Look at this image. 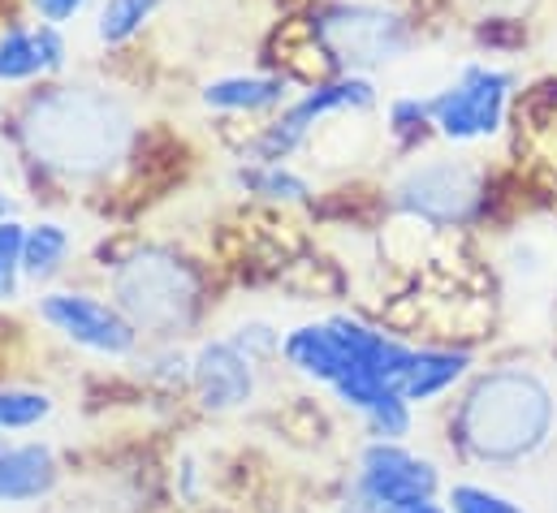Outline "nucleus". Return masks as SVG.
Returning a JSON list of instances; mask_svg holds the SVG:
<instances>
[{"instance_id": "nucleus-1", "label": "nucleus", "mask_w": 557, "mask_h": 513, "mask_svg": "<svg viewBox=\"0 0 557 513\" xmlns=\"http://www.w3.org/2000/svg\"><path fill=\"white\" fill-rule=\"evenodd\" d=\"M135 113L109 87H44L17 113V147L61 182H104L135 151Z\"/></svg>"}, {"instance_id": "nucleus-4", "label": "nucleus", "mask_w": 557, "mask_h": 513, "mask_svg": "<svg viewBox=\"0 0 557 513\" xmlns=\"http://www.w3.org/2000/svg\"><path fill=\"white\" fill-rule=\"evenodd\" d=\"M311 39L337 74H376L416 48V26L394 4L337 0L311 13Z\"/></svg>"}, {"instance_id": "nucleus-16", "label": "nucleus", "mask_w": 557, "mask_h": 513, "mask_svg": "<svg viewBox=\"0 0 557 513\" xmlns=\"http://www.w3.org/2000/svg\"><path fill=\"white\" fill-rule=\"evenodd\" d=\"M234 186L264 203H307L311 199V182L302 173H294L285 160H243L234 168Z\"/></svg>"}, {"instance_id": "nucleus-30", "label": "nucleus", "mask_w": 557, "mask_h": 513, "mask_svg": "<svg viewBox=\"0 0 557 513\" xmlns=\"http://www.w3.org/2000/svg\"><path fill=\"white\" fill-rule=\"evenodd\" d=\"M0 449H4V431H0Z\"/></svg>"}, {"instance_id": "nucleus-9", "label": "nucleus", "mask_w": 557, "mask_h": 513, "mask_svg": "<svg viewBox=\"0 0 557 513\" xmlns=\"http://www.w3.org/2000/svg\"><path fill=\"white\" fill-rule=\"evenodd\" d=\"M39 324H48L70 346L100 359H131L139 350V328L126 320L117 302H104L87 289H48L35 302Z\"/></svg>"}, {"instance_id": "nucleus-21", "label": "nucleus", "mask_w": 557, "mask_h": 513, "mask_svg": "<svg viewBox=\"0 0 557 513\" xmlns=\"http://www.w3.org/2000/svg\"><path fill=\"white\" fill-rule=\"evenodd\" d=\"M445 505L454 513H532L523 501H515L510 492L480 484V479H454L445 484Z\"/></svg>"}, {"instance_id": "nucleus-15", "label": "nucleus", "mask_w": 557, "mask_h": 513, "mask_svg": "<svg viewBox=\"0 0 557 513\" xmlns=\"http://www.w3.org/2000/svg\"><path fill=\"white\" fill-rule=\"evenodd\" d=\"M281 359H285L289 372H298L302 380L324 388H333L350 372L346 350H342V341H337V333H333L329 320H311V324L289 328L281 337Z\"/></svg>"}, {"instance_id": "nucleus-20", "label": "nucleus", "mask_w": 557, "mask_h": 513, "mask_svg": "<svg viewBox=\"0 0 557 513\" xmlns=\"http://www.w3.org/2000/svg\"><path fill=\"white\" fill-rule=\"evenodd\" d=\"M385 134L394 138L398 151H419L436 134L432 129V113H428V100H419V96L389 100V109H385Z\"/></svg>"}, {"instance_id": "nucleus-31", "label": "nucleus", "mask_w": 557, "mask_h": 513, "mask_svg": "<svg viewBox=\"0 0 557 513\" xmlns=\"http://www.w3.org/2000/svg\"><path fill=\"white\" fill-rule=\"evenodd\" d=\"M0 164H4V151H0Z\"/></svg>"}, {"instance_id": "nucleus-19", "label": "nucleus", "mask_w": 557, "mask_h": 513, "mask_svg": "<svg viewBox=\"0 0 557 513\" xmlns=\"http://www.w3.org/2000/svg\"><path fill=\"white\" fill-rule=\"evenodd\" d=\"M57 410L52 392L26 385H0V431H30L48 423Z\"/></svg>"}, {"instance_id": "nucleus-5", "label": "nucleus", "mask_w": 557, "mask_h": 513, "mask_svg": "<svg viewBox=\"0 0 557 513\" xmlns=\"http://www.w3.org/2000/svg\"><path fill=\"white\" fill-rule=\"evenodd\" d=\"M484 195H488V177L467 155L411 160L389 186V203L428 229H462L480 221Z\"/></svg>"}, {"instance_id": "nucleus-25", "label": "nucleus", "mask_w": 557, "mask_h": 513, "mask_svg": "<svg viewBox=\"0 0 557 513\" xmlns=\"http://www.w3.org/2000/svg\"><path fill=\"white\" fill-rule=\"evenodd\" d=\"M337 513H389V510H381V505H372L368 497H359V492L350 488V497H346V501L337 505Z\"/></svg>"}, {"instance_id": "nucleus-26", "label": "nucleus", "mask_w": 557, "mask_h": 513, "mask_svg": "<svg viewBox=\"0 0 557 513\" xmlns=\"http://www.w3.org/2000/svg\"><path fill=\"white\" fill-rule=\"evenodd\" d=\"M398 513H454L441 497H432V501H419V505H407V510H398Z\"/></svg>"}, {"instance_id": "nucleus-17", "label": "nucleus", "mask_w": 557, "mask_h": 513, "mask_svg": "<svg viewBox=\"0 0 557 513\" xmlns=\"http://www.w3.org/2000/svg\"><path fill=\"white\" fill-rule=\"evenodd\" d=\"M74 251V234L57 221H39V225H26V242H22V280H35V285H48L65 259Z\"/></svg>"}, {"instance_id": "nucleus-12", "label": "nucleus", "mask_w": 557, "mask_h": 513, "mask_svg": "<svg viewBox=\"0 0 557 513\" xmlns=\"http://www.w3.org/2000/svg\"><path fill=\"white\" fill-rule=\"evenodd\" d=\"M471 372H475V354L467 346H411L398 392L419 410V405H432L445 392L462 388Z\"/></svg>"}, {"instance_id": "nucleus-6", "label": "nucleus", "mask_w": 557, "mask_h": 513, "mask_svg": "<svg viewBox=\"0 0 557 513\" xmlns=\"http://www.w3.org/2000/svg\"><path fill=\"white\" fill-rule=\"evenodd\" d=\"M515 70L493 61H467L441 91L428 96L432 129L449 147H475L506 129L510 100H515Z\"/></svg>"}, {"instance_id": "nucleus-22", "label": "nucleus", "mask_w": 557, "mask_h": 513, "mask_svg": "<svg viewBox=\"0 0 557 513\" xmlns=\"http://www.w3.org/2000/svg\"><path fill=\"white\" fill-rule=\"evenodd\" d=\"M247 359H256V363H264V359H273L281 354V333H273L269 324H260V320H251V324H243L234 337H230Z\"/></svg>"}, {"instance_id": "nucleus-8", "label": "nucleus", "mask_w": 557, "mask_h": 513, "mask_svg": "<svg viewBox=\"0 0 557 513\" xmlns=\"http://www.w3.org/2000/svg\"><path fill=\"white\" fill-rule=\"evenodd\" d=\"M359 497H368L372 505L398 513L419 501H432V497H445V475L441 466L411 449L407 440H368L355 458V484H350Z\"/></svg>"}, {"instance_id": "nucleus-28", "label": "nucleus", "mask_w": 557, "mask_h": 513, "mask_svg": "<svg viewBox=\"0 0 557 513\" xmlns=\"http://www.w3.org/2000/svg\"><path fill=\"white\" fill-rule=\"evenodd\" d=\"M13 212H17V203H13V195H9V190H0V221H9Z\"/></svg>"}, {"instance_id": "nucleus-13", "label": "nucleus", "mask_w": 557, "mask_h": 513, "mask_svg": "<svg viewBox=\"0 0 557 513\" xmlns=\"http://www.w3.org/2000/svg\"><path fill=\"white\" fill-rule=\"evenodd\" d=\"M294 83L285 74H225L203 83L199 100L212 113L225 117H260V113H281L289 104Z\"/></svg>"}, {"instance_id": "nucleus-24", "label": "nucleus", "mask_w": 557, "mask_h": 513, "mask_svg": "<svg viewBox=\"0 0 557 513\" xmlns=\"http://www.w3.org/2000/svg\"><path fill=\"white\" fill-rule=\"evenodd\" d=\"M30 9H35V17L39 22H52V26H70L91 0H26Z\"/></svg>"}, {"instance_id": "nucleus-27", "label": "nucleus", "mask_w": 557, "mask_h": 513, "mask_svg": "<svg viewBox=\"0 0 557 513\" xmlns=\"http://www.w3.org/2000/svg\"><path fill=\"white\" fill-rule=\"evenodd\" d=\"M22 293V276H0V302H13Z\"/></svg>"}, {"instance_id": "nucleus-11", "label": "nucleus", "mask_w": 557, "mask_h": 513, "mask_svg": "<svg viewBox=\"0 0 557 513\" xmlns=\"http://www.w3.org/2000/svg\"><path fill=\"white\" fill-rule=\"evenodd\" d=\"M70 61V43H65V26L52 22H9L0 26V83L4 87H26L35 78L61 74Z\"/></svg>"}, {"instance_id": "nucleus-7", "label": "nucleus", "mask_w": 557, "mask_h": 513, "mask_svg": "<svg viewBox=\"0 0 557 513\" xmlns=\"http://www.w3.org/2000/svg\"><path fill=\"white\" fill-rule=\"evenodd\" d=\"M381 104V91L372 74H333L329 83H311L298 100H289L269 126L247 142V160H289L298 147L311 142V134L329 117H350V113H372Z\"/></svg>"}, {"instance_id": "nucleus-23", "label": "nucleus", "mask_w": 557, "mask_h": 513, "mask_svg": "<svg viewBox=\"0 0 557 513\" xmlns=\"http://www.w3.org/2000/svg\"><path fill=\"white\" fill-rule=\"evenodd\" d=\"M22 242H26V225L17 216L0 221V276H22Z\"/></svg>"}, {"instance_id": "nucleus-10", "label": "nucleus", "mask_w": 557, "mask_h": 513, "mask_svg": "<svg viewBox=\"0 0 557 513\" xmlns=\"http://www.w3.org/2000/svg\"><path fill=\"white\" fill-rule=\"evenodd\" d=\"M190 388L208 414L243 410L256 397V359H247L230 337L203 341L190 359Z\"/></svg>"}, {"instance_id": "nucleus-18", "label": "nucleus", "mask_w": 557, "mask_h": 513, "mask_svg": "<svg viewBox=\"0 0 557 513\" xmlns=\"http://www.w3.org/2000/svg\"><path fill=\"white\" fill-rule=\"evenodd\" d=\"M160 4H164V0H104V4L96 9V39H100L104 48L131 43L143 26L156 17Z\"/></svg>"}, {"instance_id": "nucleus-3", "label": "nucleus", "mask_w": 557, "mask_h": 513, "mask_svg": "<svg viewBox=\"0 0 557 513\" xmlns=\"http://www.w3.org/2000/svg\"><path fill=\"white\" fill-rule=\"evenodd\" d=\"M109 289H113V302L126 311V320L143 337H156V341H173L190 333L203 315L199 267L169 247H139L122 263H113Z\"/></svg>"}, {"instance_id": "nucleus-2", "label": "nucleus", "mask_w": 557, "mask_h": 513, "mask_svg": "<svg viewBox=\"0 0 557 513\" xmlns=\"http://www.w3.org/2000/svg\"><path fill=\"white\" fill-rule=\"evenodd\" d=\"M449 449L488 471H515L541 458L557 436V392L532 367L471 372L445 418Z\"/></svg>"}, {"instance_id": "nucleus-14", "label": "nucleus", "mask_w": 557, "mask_h": 513, "mask_svg": "<svg viewBox=\"0 0 557 513\" xmlns=\"http://www.w3.org/2000/svg\"><path fill=\"white\" fill-rule=\"evenodd\" d=\"M61 484V462L52 445H4L0 449V505H30L52 497Z\"/></svg>"}, {"instance_id": "nucleus-29", "label": "nucleus", "mask_w": 557, "mask_h": 513, "mask_svg": "<svg viewBox=\"0 0 557 513\" xmlns=\"http://www.w3.org/2000/svg\"><path fill=\"white\" fill-rule=\"evenodd\" d=\"M0 122H4V104H0Z\"/></svg>"}]
</instances>
